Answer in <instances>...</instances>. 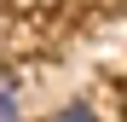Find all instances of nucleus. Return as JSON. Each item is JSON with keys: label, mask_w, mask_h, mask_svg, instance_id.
Listing matches in <instances>:
<instances>
[{"label": "nucleus", "mask_w": 127, "mask_h": 122, "mask_svg": "<svg viewBox=\"0 0 127 122\" xmlns=\"http://www.w3.org/2000/svg\"><path fill=\"white\" fill-rule=\"evenodd\" d=\"M0 122H23V105H17V76L0 70Z\"/></svg>", "instance_id": "f257e3e1"}, {"label": "nucleus", "mask_w": 127, "mask_h": 122, "mask_svg": "<svg viewBox=\"0 0 127 122\" xmlns=\"http://www.w3.org/2000/svg\"><path fill=\"white\" fill-rule=\"evenodd\" d=\"M52 122H98V111L87 105V99H81V105H64V111H58Z\"/></svg>", "instance_id": "f03ea898"}]
</instances>
